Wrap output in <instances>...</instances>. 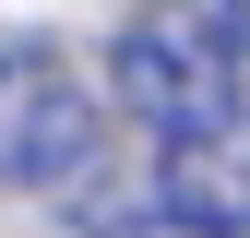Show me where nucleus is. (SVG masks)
<instances>
[{"label":"nucleus","mask_w":250,"mask_h":238,"mask_svg":"<svg viewBox=\"0 0 250 238\" xmlns=\"http://www.w3.org/2000/svg\"><path fill=\"white\" fill-rule=\"evenodd\" d=\"M96 83L60 48H0V191H60L96 155Z\"/></svg>","instance_id":"nucleus-2"},{"label":"nucleus","mask_w":250,"mask_h":238,"mask_svg":"<svg viewBox=\"0 0 250 238\" xmlns=\"http://www.w3.org/2000/svg\"><path fill=\"white\" fill-rule=\"evenodd\" d=\"M238 72L250 60L227 48V24H214L203 0H143V12L119 24V48H107V96L131 107L143 131H167V143L227 131L238 119Z\"/></svg>","instance_id":"nucleus-1"},{"label":"nucleus","mask_w":250,"mask_h":238,"mask_svg":"<svg viewBox=\"0 0 250 238\" xmlns=\"http://www.w3.org/2000/svg\"><path fill=\"white\" fill-rule=\"evenodd\" d=\"M167 202L214 238H250V119H227L203 143H167Z\"/></svg>","instance_id":"nucleus-3"},{"label":"nucleus","mask_w":250,"mask_h":238,"mask_svg":"<svg viewBox=\"0 0 250 238\" xmlns=\"http://www.w3.org/2000/svg\"><path fill=\"white\" fill-rule=\"evenodd\" d=\"M96 238H214V226H191L179 202H143V215H107Z\"/></svg>","instance_id":"nucleus-4"},{"label":"nucleus","mask_w":250,"mask_h":238,"mask_svg":"<svg viewBox=\"0 0 250 238\" xmlns=\"http://www.w3.org/2000/svg\"><path fill=\"white\" fill-rule=\"evenodd\" d=\"M214 24H227V48L250 60V0H227V12H214Z\"/></svg>","instance_id":"nucleus-5"}]
</instances>
